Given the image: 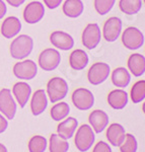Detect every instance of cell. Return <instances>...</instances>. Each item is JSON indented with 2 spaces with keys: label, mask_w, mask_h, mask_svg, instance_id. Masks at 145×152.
Listing matches in <instances>:
<instances>
[{
  "label": "cell",
  "mask_w": 145,
  "mask_h": 152,
  "mask_svg": "<svg viewBox=\"0 0 145 152\" xmlns=\"http://www.w3.org/2000/svg\"><path fill=\"white\" fill-rule=\"evenodd\" d=\"M34 49V40L28 35H19L10 44L11 57L16 60H23L31 55Z\"/></svg>",
  "instance_id": "6da1fadb"
},
{
  "label": "cell",
  "mask_w": 145,
  "mask_h": 152,
  "mask_svg": "<svg viewBox=\"0 0 145 152\" xmlns=\"http://www.w3.org/2000/svg\"><path fill=\"white\" fill-rule=\"evenodd\" d=\"M69 91L68 83L62 77H53L47 83L46 94L52 104L65 99Z\"/></svg>",
  "instance_id": "7a4b0ae2"
},
{
  "label": "cell",
  "mask_w": 145,
  "mask_h": 152,
  "mask_svg": "<svg viewBox=\"0 0 145 152\" xmlns=\"http://www.w3.org/2000/svg\"><path fill=\"white\" fill-rule=\"evenodd\" d=\"M95 141L94 131L87 124H83L76 131L74 137V143L76 148L79 151H88L92 147Z\"/></svg>",
  "instance_id": "3957f363"
},
{
  "label": "cell",
  "mask_w": 145,
  "mask_h": 152,
  "mask_svg": "<svg viewBox=\"0 0 145 152\" xmlns=\"http://www.w3.org/2000/svg\"><path fill=\"white\" fill-rule=\"evenodd\" d=\"M122 44L128 50H138L144 45L142 31L135 26H129L122 33Z\"/></svg>",
  "instance_id": "277c9868"
},
{
  "label": "cell",
  "mask_w": 145,
  "mask_h": 152,
  "mask_svg": "<svg viewBox=\"0 0 145 152\" xmlns=\"http://www.w3.org/2000/svg\"><path fill=\"white\" fill-rule=\"evenodd\" d=\"M71 100L79 111H88L94 104V95L87 88L79 87L73 91Z\"/></svg>",
  "instance_id": "5b68a950"
},
{
  "label": "cell",
  "mask_w": 145,
  "mask_h": 152,
  "mask_svg": "<svg viewBox=\"0 0 145 152\" xmlns=\"http://www.w3.org/2000/svg\"><path fill=\"white\" fill-rule=\"evenodd\" d=\"M61 63V55L58 50L49 48L44 50L40 54L38 59V64L44 71H53L57 69Z\"/></svg>",
  "instance_id": "8992f818"
},
{
  "label": "cell",
  "mask_w": 145,
  "mask_h": 152,
  "mask_svg": "<svg viewBox=\"0 0 145 152\" xmlns=\"http://www.w3.org/2000/svg\"><path fill=\"white\" fill-rule=\"evenodd\" d=\"M102 31L97 23H88L81 35L82 45L88 50H93L99 46L102 40Z\"/></svg>",
  "instance_id": "52a82bcc"
},
{
  "label": "cell",
  "mask_w": 145,
  "mask_h": 152,
  "mask_svg": "<svg viewBox=\"0 0 145 152\" xmlns=\"http://www.w3.org/2000/svg\"><path fill=\"white\" fill-rule=\"evenodd\" d=\"M18 111V104L8 88L0 90V112L7 120H13Z\"/></svg>",
  "instance_id": "ba28073f"
},
{
  "label": "cell",
  "mask_w": 145,
  "mask_h": 152,
  "mask_svg": "<svg viewBox=\"0 0 145 152\" xmlns=\"http://www.w3.org/2000/svg\"><path fill=\"white\" fill-rule=\"evenodd\" d=\"M111 68L109 64L104 62H97L92 64L87 72V79L90 84L100 85L109 78Z\"/></svg>",
  "instance_id": "9c48e42d"
},
{
  "label": "cell",
  "mask_w": 145,
  "mask_h": 152,
  "mask_svg": "<svg viewBox=\"0 0 145 152\" xmlns=\"http://www.w3.org/2000/svg\"><path fill=\"white\" fill-rule=\"evenodd\" d=\"M13 74L21 80H31L38 74V66L33 60L21 61L14 64Z\"/></svg>",
  "instance_id": "30bf717a"
},
{
  "label": "cell",
  "mask_w": 145,
  "mask_h": 152,
  "mask_svg": "<svg viewBox=\"0 0 145 152\" xmlns=\"http://www.w3.org/2000/svg\"><path fill=\"white\" fill-rule=\"evenodd\" d=\"M122 28L123 23L121 18H117V16H112V18H108L104 23L102 36L107 42L113 43V42L117 41L121 35Z\"/></svg>",
  "instance_id": "8fae6325"
},
{
  "label": "cell",
  "mask_w": 145,
  "mask_h": 152,
  "mask_svg": "<svg viewBox=\"0 0 145 152\" xmlns=\"http://www.w3.org/2000/svg\"><path fill=\"white\" fill-rule=\"evenodd\" d=\"M23 19L29 24H36L43 19L45 15V7L40 1H31L24 7Z\"/></svg>",
  "instance_id": "7c38bea8"
},
{
  "label": "cell",
  "mask_w": 145,
  "mask_h": 152,
  "mask_svg": "<svg viewBox=\"0 0 145 152\" xmlns=\"http://www.w3.org/2000/svg\"><path fill=\"white\" fill-rule=\"evenodd\" d=\"M50 42L55 48L62 51H69L74 47V40L69 34L62 31H55L50 35Z\"/></svg>",
  "instance_id": "4fadbf2b"
},
{
  "label": "cell",
  "mask_w": 145,
  "mask_h": 152,
  "mask_svg": "<svg viewBox=\"0 0 145 152\" xmlns=\"http://www.w3.org/2000/svg\"><path fill=\"white\" fill-rule=\"evenodd\" d=\"M88 122L94 133L100 134L105 131L109 125V116L102 110H94L88 116Z\"/></svg>",
  "instance_id": "5bb4252c"
},
{
  "label": "cell",
  "mask_w": 145,
  "mask_h": 152,
  "mask_svg": "<svg viewBox=\"0 0 145 152\" xmlns=\"http://www.w3.org/2000/svg\"><path fill=\"white\" fill-rule=\"evenodd\" d=\"M31 112L34 116H40L46 111L48 107V95L44 89L35 91L31 99Z\"/></svg>",
  "instance_id": "9a60e30c"
},
{
  "label": "cell",
  "mask_w": 145,
  "mask_h": 152,
  "mask_svg": "<svg viewBox=\"0 0 145 152\" xmlns=\"http://www.w3.org/2000/svg\"><path fill=\"white\" fill-rule=\"evenodd\" d=\"M12 94L21 107H24L31 95V87L28 82L18 81L12 86Z\"/></svg>",
  "instance_id": "2e32d148"
},
{
  "label": "cell",
  "mask_w": 145,
  "mask_h": 152,
  "mask_svg": "<svg viewBox=\"0 0 145 152\" xmlns=\"http://www.w3.org/2000/svg\"><path fill=\"white\" fill-rule=\"evenodd\" d=\"M21 29V23L16 16H8L1 24V35L5 39H12L18 36Z\"/></svg>",
  "instance_id": "e0dca14e"
},
{
  "label": "cell",
  "mask_w": 145,
  "mask_h": 152,
  "mask_svg": "<svg viewBox=\"0 0 145 152\" xmlns=\"http://www.w3.org/2000/svg\"><path fill=\"white\" fill-rule=\"evenodd\" d=\"M105 129H107L105 137H107L109 143L114 147H119L125 138V134H126L125 128L121 124L113 123L110 125L109 128Z\"/></svg>",
  "instance_id": "ac0fdd59"
},
{
  "label": "cell",
  "mask_w": 145,
  "mask_h": 152,
  "mask_svg": "<svg viewBox=\"0 0 145 152\" xmlns=\"http://www.w3.org/2000/svg\"><path fill=\"white\" fill-rule=\"evenodd\" d=\"M78 127L77 119L73 117H67L59 123L57 126V134L62 138L69 140L74 135L76 129Z\"/></svg>",
  "instance_id": "d6986e66"
},
{
  "label": "cell",
  "mask_w": 145,
  "mask_h": 152,
  "mask_svg": "<svg viewBox=\"0 0 145 152\" xmlns=\"http://www.w3.org/2000/svg\"><path fill=\"white\" fill-rule=\"evenodd\" d=\"M108 104L114 110H123L128 104L129 95L124 89H114L108 94Z\"/></svg>",
  "instance_id": "ffe728a7"
},
{
  "label": "cell",
  "mask_w": 145,
  "mask_h": 152,
  "mask_svg": "<svg viewBox=\"0 0 145 152\" xmlns=\"http://www.w3.org/2000/svg\"><path fill=\"white\" fill-rule=\"evenodd\" d=\"M127 66L135 77H140L145 72V57L138 53L132 54L127 61Z\"/></svg>",
  "instance_id": "44dd1931"
},
{
  "label": "cell",
  "mask_w": 145,
  "mask_h": 152,
  "mask_svg": "<svg viewBox=\"0 0 145 152\" xmlns=\"http://www.w3.org/2000/svg\"><path fill=\"white\" fill-rule=\"evenodd\" d=\"M89 58L85 51L81 49H76L69 56V65L73 70H83L88 65Z\"/></svg>",
  "instance_id": "7402d4cb"
},
{
  "label": "cell",
  "mask_w": 145,
  "mask_h": 152,
  "mask_svg": "<svg viewBox=\"0 0 145 152\" xmlns=\"http://www.w3.org/2000/svg\"><path fill=\"white\" fill-rule=\"evenodd\" d=\"M84 5L81 0H66L63 3L62 11L67 18H77L83 13Z\"/></svg>",
  "instance_id": "603a6c76"
},
{
  "label": "cell",
  "mask_w": 145,
  "mask_h": 152,
  "mask_svg": "<svg viewBox=\"0 0 145 152\" xmlns=\"http://www.w3.org/2000/svg\"><path fill=\"white\" fill-rule=\"evenodd\" d=\"M113 84L118 88H125L131 81V74L125 67H118L111 75Z\"/></svg>",
  "instance_id": "cb8c5ba5"
},
{
  "label": "cell",
  "mask_w": 145,
  "mask_h": 152,
  "mask_svg": "<svg viewBox=\"0 0 145 152\" xmlns=\"http://www.w3.org/2000/svg\"><path fill=\"white\" fill-rule=\"evenodd\" d=\"M143 6L142 0H120L119 8L127 15H134L141 10Z\"/></svg>",
  "instance_id": "d4e9b609"
},
{
  "label": "cell",
  "mask_w": 145,
  "mask_h": 152,
  "mask_svg": "<svg viewBox=\"0 0 145 152\" xmlns=\"http://www.w3.org/2000/svg\"><path fill=\"white\" fill-rule=\"evenodd\" d=\"M50 111V116L53 121L60 122L68 117L70 113V107L65 102H55Z\"/></svg>",
  "instance_id": "484cf974"
},
{
  "label": "cell",
  "mask_w": 145,
  "mask_h": 152,
  "mask_svg": "<svg viewBox=\"0 0 145 152\" xmlns=\"http://www.w3.org/2000/svg\"><path fill=\"white\" fill-rule=\"evenodd\" d=\"M69 149V143L66 139L62 138L58 134H52L49 141V150L51 152H67Z\"/></svg>",
  "instance_id": "4316f807"
},
{
  "label": "cell",
  "mask_w": 145,
  "mask_h": 152,
  "mask_svg": "<svg viewBox=\"0 0 145 152\" xmlns=\"http://www.w3.org/2000/svg\"><path fill=\"white\" fill-rule=\"evenodd\" d=\"M130 97L134 104H139L145 99V80L135 82L130 91Z\"/></svg>",
  "instance_id": "83f0119b"
},
{
  "label": "cell",
  "mask_w": 145,
  "mask_h": 152,
  "mask_svg": "<svg viewBox=\"0 0 145 152\" xmlns=\"http://www.w3.org/2000/svg\"><path fill=\"white\" fill-rule=\"evenodd\" d=\"M48 146V141L45 137L41 135H35L29 141L28 147L29 151L31 152H44L47 150Z\"/></svg>",
  "instance_id": "f1b7e54d"
},
{
  "label": "cell",
  "mask_w": 145,
  "mask_h": 152,
  "mask_svg": "<svg viewBox=\"0 0 145 152\" xmlns=\"http://www.w3.org/2000/svg\"><path fill=\"white\" fill-rule=\"evenodd\" d=\"M119 149L121 152H136L138 149V142L134 135L129 133L125 134V138L119 146Z\"/></svg>",
  "instance_id": "f546056e"
},
{
  "label": "cell",
  "mask_w": 145,
  "mask_h": 152,
  "mask_svg": "<svg viewBox=\"0 0 145 152\" xmlns=\"http://www.w3.org/2000/svg\"><path fill=\"white\" fill-rule=\"evenodd\" d=\"M115 3L116 0H94L93 6L97 13L100 15H105L112 10Z\"/></svg>",
  "instance_id": "4dcf8cb0"
},
{
  "label": "cell",
  "mask_w": 145,
  "mask_h": 152,
  "mask_svg": "<svg viewBox=\"0 0 145 152\" xmlns=\"http://www.w3.org/2000/svg\"><path fill=\"white\" fill-rule=\"evenodd\" d=\"M92 151L93 152H111L112 151V148H111V146L108 143H105L104 141H100L94 145Z\"/></svg>",
  "instance_id": "1f68e13d"
},
{
  "label": "cell",
  "mask_w": 145,
  "mask_h": 152,
  "mask_svg": "<svg viewBox=\"0 0 145 152\" xmlns=\"http://www.w3.org/2000/svg\"><path fill=\"white\" fill-rule=\"evenodd\" d=\"M62 2L63 0H44V3L49 9H56L61 5Z\"/></svg>",
  "instance_id": "d6a6232c"
},
{
  "label": "cell",
  "mask_w": 145,
  "mask_h": 152,
  "mask_svg": "<svg viewBox=\"0 0 145 152\" xmlns=\"http://www.w3.org/2000/svg\"><path fill=\"white\" fill-rule=\"evenodd\" d=\"M7 127H8V121L5 117H3L0 114V134L4 133L6 131Z\"/></svg>",
  "instance_id": "836d02e7"
},
{
  "label": "cell",
  "mask_w": 145,
  "mask_h": 152,
  "mask_svg": "<svg viewBox=\"0 0 145 152\" xmlns=\"http://www.w3.org/2000/svg\"><path fill=\"white\" fill-rule=\"evenodd\" d=\"M6 12H7V7H6L5 2H4L3 0H0V19H2L4 18Z\"/></svg>",
  "instance_id": "e575fe53"
},
{
  "label": "cell",
  "mask_w": 145,
  "mask_h": 152,
  "mask_svg": "<svg viewBox=\"0 0 145 152\" xmlns=\"http://www.w3.org/2000/svg\"><path fill=\"white\" fill-rule=\"evenodd\" d=\"M26 0H6V2L12 7H19L24 3Z\"/></svg>",
  "instance_id": "d590c367"
},
{
  "label": "cell",
  "mask_w": 145,
  "mask_h": 152,
  "mask_svg": "<svg viewBox=\"0 0 145 152\" xmlns=\"http://www.w3.org/2000/svg\"><path fill=\"white\" fill-rule=\"evenodd\" d=\"M6 151H7V148L5 147V145L0 143V152H6Z\"/></svg>",
  "instance_id": "8d00e7d4"
}]
</instances>
